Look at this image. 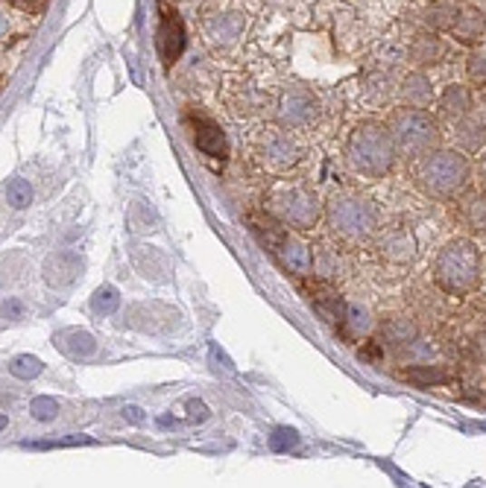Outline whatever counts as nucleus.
Instances as JSON below:
<instances>
[{
  "label": "nucleus",
  "mask_w": 486,
  "mask_h": 488,
  "mask_svg": "<svg viewBox=\"0 0 486 488\" xmlns=\"http://www.w3.org/2000/svg\"><path fill=\"white\" fill-rule=\"evenodd\" d=\"M478 176H481V182H483V187H486V152H483L481 161H478Z\"/></svg>",
  "instance_id": "40"
},
{
  "label": "nucleus",
  "mask_w": 486,
  "mask_h": 488,
  "mask_svg": "<svg viewBox=\"0 0 486 488\" xmlns=\"http://www.w3.org/2000/svg\"><path fill=\"white\" fill-rule=\"evenodd\" d=\"M454 132L466 149H481L486 144V94L478 97V102L463 120L454 123Z\"/></svg>",
  "instance_id": "16"
},
{
  "label": "nucleus",
  "mask_w": 486,
  "mask_h": 488,
  "mask_svg": "<svg viewBox=\"0 0 486 488\" xmlns=\"http://www.w3.org/2000/svg\"><path fill=\"white\" fill-rule=\"evenodd\" d=\"M454 35V42L457 44H478L483 33H486V12L478 9V6H463L457 12V21H454V27L449 30Z\"/></svg>",
  "instance_id": "18"
},
{
  "label": "nucleus",
  "mask_w": 486,
  "mask_h": 488,
  "mask_svg": "<svg viewBox=\"0 0 486 488\" xmlns=\"http://www.w3.org/2000/svg\"><path fill=\"white\" fill-rule=\"evenodd\" d=\"M402 380L416 383V387H437V383L449 380V375H445L440 366H413V368L402 371Z\"/></svg>",
  "instance_id": "29"
},
{
  "label": "nucleus",
  "mask_w": 486,
  "mask_h": 488,
  "mask_svg": "<svg viewBox=\"0 0 486 488\" xmlns=\"http://www.w3.org/2000/svg\"><path fill=\"white\" fill-rule=\"evenodd\" d=\"M30 416H33L35 421H53V418L59 416V404L53 401V397H33Z\"/></svg>",
  "instance_id": "34"
},
{
  "label": "nucleus",
  "mask_w": 486,
  "mask_h": 488,
  "mask_svg": "<svg viewBox=\"0 0 486 488\" xmlns=\"http://www.w3.org/2000/svg\"><path fill=\"white\" fill-rule=\"evenodd\" d=\"M33 185L27 182V178H12L9 187H6V202H9V208H15V211H24V208H30L33 205Z\"/></svg>",
  "instance_id": "31"
},
{
  "label": "nucleus",
  "mask_w": 486,
  "mask_h": 488,
  "mask_svg": "<svg viewBox=\"0 0 486 488\" xmlns=\"http://www.w3.org/2000/svg\"><path fill=\"white\" fill-rule=\"evenodd\" d=\"M471 106H475V94H471L466 85H449L437 100L440 118L445 123H452V126L463 120L466 114L471 111Z\"/></svg>",
  "instance_id": "17"
},
{
  "label": "nucleus",
  "mask_w": 486,
  "mask_h": 488,
  "mask_svg": "<svg viewBox=\"0 0 486 488\" xmlns=\"http://www.w3.org/2000/svg\"><path fill=\"white\" fill-rule=\"evenodd\" d=\"M457 0H431L422 12V21H425V27H431L433 33H449L457 21Z\"/></svg>",
  "instance_id": "25"
},
{
  "label": "nucleus",
  "mask_w": 486,
  "mask_h": 488,
  "mask_svg": "<svg viewBox=\"0 0 486 488\" xmlns=\"http://www.w3.org/2000/svg\"><path fill=\"white\" fill-rule=\"evenodd\" d=\"M185 24L182 18H179L176 9H164L161 12V21H159V33H156V47H159V56L164 65H173V62H179V56H182L185 50Z\"/></svg>",
  "instance_id": "13"
},
{
  "label": "nucleus",
  "mask_w": 486,
  "mask_h": 488,
  "mask_svg": "<svg viewBox=\"0 0 486 488\" xmlns=\"http://www.w3.org/2000/svg\"><path fill=\"white\" fill-rule=\"evenodd\" d=\"M176 319H179V313L161 301H141L126 311V325L135 330H144V333L170 330L176 325Z\"/></svg>",
  "instance_id": "11"
},
{
  "label": "nucleus",
  "mask_w": 486,
  "mask_h": 488,
  "mask_svg": "<svg viewBox=\"0 0 486 488\" xmlns=\"http://www.w3.org/2000/svg\"><path fill=\"white\" fill-rule=\"evenodd\" d=\"M378 258L390 266H411L419 258V243L413 237V231L407 228H390L384 231L375 243Z\"/></svg>",
  "instance_id": "10"
},
{
  "label": "nucleus",
  "mask_w": 486,
  "mask_h": 488,
  "mask_svg": "<svg viewBox=\"0 0 486 488\" xmlns=\"http://www.w3.org/2000/svg\"><path fill=\"white\" fill-rule=\"evenodd\" d=\"M369 311L361 304H346V313H343V325H340V333L349 340H357V337H366L369 330Z\"/></svg>",
  "instance_id": "27"
},
{
  "label": "nucleus",
  "mask_w": 486,
  "mask_h": 488,
  "mask_svg": "<svg viewBox=\"0 0 486 488\" xmlns=\"http://www.w3.org/2000/svg\"><path fill=\"white\" fill-rule=\"evenodd\" d=\"M258 161L273 173H287L302 161V147L299 140L290 135L285 126H273L258 135Z\"/></svg>",
  "instance_id": "7"
},
{
  "label": "nucleus",
  "mask_w": 486,
  "mask_h": 488,
  "mask_svg": "<svg viewBox=\"0 0 486 488\" xmlns=\"http://www.w3.org/2000/svg\"><path fill=\"white\" fill-rule=\"evenodd\" d=\"M381 345H393V349H407L419 340V328L413 319L407 316H390L387 322H381L378 328Z\"/></svg>",
  "instance_id": "19"
},
{
  "label": "nucleus",
  "mask_w": 486,
  "mask_h": 488,
  "mask_svg": "<svg viewBox=\"0 0 486 488\" xmlns=\"http://www.w3.org/2000/svg\"><path fill=\"white\" fill-rule=\"evenodd\" d=\"M6 4L12 9H21V12H30V15H35V12H42L47 0H6Z\"/></svg>",
  "instance_id": "36"
},
{
  "label": "nucleus",
  "mask_w": 486,
  "mask_h": 488,
  "mask_svg": "<svg viewBox=\"0 0 486 488\" xmlns=\"http://www.w3.org/2000/svg\"><path fill=\"white\" fill-rule=\"evenodd\" d=\"M243 27H247V18L240 12H214V15L202 18V35L209 38V44L220 50L235 47L243 35Z\"/></svg>",
  "instance_id": "12"
},
{
  "label": "nucleus",
  "mask_w": 486,
  "mask_h": 488,
  "mask_svg": "<svg viewBox=\"0 0 486 488\" xmlns=\"http://www.w3.org/2000/svg\"><path fill=\"white\" fill-rule=\"evenodd\" d=\"M6 424H9V418H6L4 413H0V430H6Z\"/></svg>",
  "instance_id": "42"
},
{
  "label": "nucleus",
  "mask_w": 486,
  "mask_h": 488,
  "mask_svg": "<svg viewBox=\"0 0 486 488\" xmlns=\"http://www.w3.org/2000/svg\"><path fill=\"white\" fill-rule=\"evenodd\" d=\"M126 220H130V228L135 231V234H144V231H156L159 228V216L144 199H132Z\"/></svg>",
  "instance_id": "28"
},
{
  "label": "nucleus",
  "mask_w": 486,
  "mask_h": 488,
  "mask_svg": "<svg viewBox=\"0 0 486 488\" xmlns=\"http://www.w3.org/2000/svg\"><path fill=\"white\" fill-rule=\"evenodd\" d=\"M53 345L68 357H92V354H97V340L88 330H80V328L59 330L53 337Z\"/></svg>",
  "instance_id": "23"
},
{
  "label": "nucleus",
  "mask_w": 486,
  "mask_h": 488,
  "mask_svg": "<svg viewBox=\"0 0 486 488\" xmlns=\"http://www.w3.org/2000/svg\"><path fill=\"white\" fill-rule=\"evenodd\" d=\"M478 354H481V359L486 363V328L481 330V337H478Z\"/></svg>",
  "instance_id": "39"
},
{
  "label": "nucleus",
  "mask_w": 486,
  "mask_h": 488,
  "mask_svg": "<svg viewBox=\"0 0 486 488\" xmlns=\"http://www.w3.org/2000/svg\"><path fill=\"white\" fill-rule=\"evenodd\" d=\"M173 4H176V0H173Z\"/></svg>",
  "instance_id": "43"
},
{
  "label": "nucleus",
  "mask_w": 486,
  "mask_h": 488,
  "mask_svg": "<svg viewBox=\"0 0 486 488\" xmlns=\"http://www.w3.org/2000/svg\"><path fill=\"white\" fill-rule=\"evenodd\" d=\"M311 301H314L316 311L323 313L335 328L343 325V313H346V301L340 299V292H337L335 287H331V284H316V287L311 290Z\"/></svg>",
  "instance_id": "22"
},
{
  "label": "nucleus",
  "mask_w": 486,
  "mask_h": 488,
  "mask_svg": "<svg viewBox=\"0 0 486 488\" xmlns=\"http://www.w3.org/2000/svg\"><path fill=\"white\" fill-rule=\"evenodd\" d=\"M395 158L399 152H395L387 123L364 120L352 129L346 140V161L357 176L384 178L395 167Z\"/></svg>",
  "instance_id": "2"
},
{
  "label": "nucleus",
  "mask_w": 486,
  "mask_h": 488,
  "mask_svg": "<svg viewBox=\"0 0 486 488\" xmlns=\"http://www.w3.org/2000/svg\"><path fill=\"white\" fill-rule=\"evenodd\" d=\"M319 100L308 88H287L281 91L278 102H276V120L285 129H308L319 120Z\"/></svg>",
  "instance_id": "9"
},
{
  "label": "nucleus",
  "mask_w": 486,
  "mask_h": 488,
  "mask_svg": "<svg viewBox=\"0 0 486 488\" xmlns=\"http://www.w3.org/2000/svg\"><path fill=\"white\" fill-rule=\"evenodd\" d=\"M270 249L278 258V263L287 269L290 275H311L314 273V252L302 237H296L293 231H287L278 220H270Z\"/></svg>",
  "instance_id": "8"
},
{
  "label": "nucleus",
  "mask_w": 486,
  "mask_h": 488,
  "mask_svg": "<svg viewBox=\"0 0 486 488\" xmlns=\"http://www.w3.org/2000/svg\"><path fill=\"white\" fill-rule=\"evenodd\" d=\"M211 413H209V407L202 404V401H188V418L190 421H206Z\"/></svg>",
  "instance_id": "37"
},
{
  "label": "nucleus",
  "mask_w": 486,
  "mask_h": 488,
  "mask_svg": "<svg viewBox=\"0 0 486 488\" xmlns=\"http://www.w3.org/2000/svg\"><path fill=\"white\" fill-rule=\"evenodd\" d=\"M460 220L471 231L486 234V194H466L460 202Z\"/></svg>",
  "instance_id": "26"
},
{
  "label": "nucleus",
  "mask_w": 486,
  "mask_h": 488,
  "mask_svg": "<svg viewBox=\"0 0 486 488\" xmlns=\"http://www.w3.org/2000/svg\"><path fill=\"white\" fill-rule=\"evenodd\" d=\"M9 30H12V27H9V18L4 15V12H0V38L9 35Z\"/></svg>",
  "instance_id": "41"
},
{
  "label": "nucleus",
  "mask_w": 486,
  "mask_h": 488,
  "mask_svg": "<svg viewBox=\"0 0 486 488\" xmlns=\"http://www.w3.org/2000/svg\"><path fill=\"white\" fill-rule=\"evenodd\" d=\"M194 144L199 152H206L211 158L226 156V135L214 120H197L194 126Z\"/></svg>",
  "instance_id": "24"
},
{
  "label": "nucleus",
  "mask_w": 486,
  "mask_h": 488,
  "mask_svg": "<svg viewBox=\"0 0 486 488\" xmlns=\"http://www.w3.org/2000/svg\"><path fill=\"white\" fill-rule=\"evenodd\" d=\"M267 208H270V216L278 220L285 228H293V231H308L319 223V216H323V202H319L316 190L305 187V185H281L270 194V202H267Z\"/></svg>",
  "instance_id": "6"
},
{
  "label": "nucleus",
  "mask_w": 486,
  "mask_h": 488,
  "mask_svg": "<svg viewBox=\"0 0 486 488\" xmlns=\"http://www.w3.org/2000/svg\"><path fill=\"white\" fill-rule=\"evenodd\" d=\"M299 445V433L296 430H287V427H278L270 435V447L273 451H287V447H296Z\"/></svg>",
  "instance_id": "35"
},
{
  "label": "nucleus",
  "mask_w": 486,
  "mask_h": 488,
  "mask_svg": "<svg viewBox=\"0 0 486 488\" xmlns=\"http://www.w3.org/2000/svg\"><path fill=\"white\" fill-rule=\"evenodd\" d=\"M483 258L466 237H454L433 258V284L449 295H469L481 287Z\"/></svg>",
  "instance_id": "3"
},
{
  "label": "nucleus",
  "mask_w": 486,
  "mask_h": 488,
  "mask_svg": "<svg viewBox=\"0 0 486 488\" xmlns=\"http://www.w3.org/2000/svg\"><path fill=\"white\" fill-rule=\"evenodd\" d=\"M323 214H326L331 234H337L346 243L369 240L378 231L375 202L364 194H355V190H337V194H331Z\"/></svg>",
  "instance_id": "5"
},
{
  "label": "nucleus",
  "mask_w": 486,
  "mask_h": 488,
  "mask_svg": "<svg viewBox=\"0 0 486 488\" xmlns=\"http://www.w3.org/2000/svg\"><path fill=\"white\" fill-rule=\"evenodd\" d=\"M121 413H123L126 421H132V424H144V421H147V418H144V409H141V407H132V404H130V407H123Z\"/></svg>",
  "instance_id": "38"
},
{
  "label": "nucleus",
  "mask_w": 486,
  "mask_h": 488,
  "mask_svg": "<svg viewBox=\"0 0 486 488\" xmlns=\"http://www.w3.org/2000/svg\"><path fill=\"white\" fill-rule=\"evenodd\" d=\"M471 178V164L466 158V152L460 149H431L428 156H422L416 161L413 182L425 196L431 199H457L463 196V190L469 187Z\"/></svg>",
  "instance_id": "1"
},
{
  "label": "nucleus",
  "mask_w": 486,
  "mask_h": 488,
  "mask_svg": "<svg viewBox=\"0 0 486 488\" xmlns=\"http://www.w3.org/2000/svg\"><path fill=\"white\" fill-rule=\"evenodd\" d=\"M83 273V258L76 252H53L47 254V261L42 266V275L44 281L53 290H62V287H71L76 278Z\"/></svg>",
  "instance_id": "14"
},
{
  "label": "nucleus",
  "mask_w": 486,
  "mask_h": 488,
  "mask_svg": "<svg viewBox=\"0 0 486 488\" xmlns=\"http://www.w3.org/2000/svg\"><path fill=\"white\" fill-rule=\"evenodd\" d=\"M118 307H121V292L118 290H114L112 284L97 287V292L92 295V311L97 316H112Z\"/></svg>",
  "instance_id": "30"
},
{
  "label": "nucleus",
  "mask_w": 486,
  "mask_h": 488,
  "mask_svg": "<svg viewBox=\"0 0 486 488\" xmlns=\"http://www.w3.org/2000/svg\"><path fill=\"white\" fill-rule=\"evenodd\" d=\"M132 263L141 273V278L152 281V284H168L170 281V261H168V254L156 246H135Z\"/></svg>",
  "instance_id": "15"
},
{
  "label": "nucleus",
  "mask_w": 486,
  "mask_h": 488,
  "mask_svg": "<svg viewBox=\"0 0 486 488\" xmlns=\"http://www.w3.org/2000/svg\"><path fill=\"white\" fill-rule=\"evenodd\" d=\"M466 73H469V82L478 85V88H486V53H471L469 62H466Z\"/></svg>",
  "instance_id": "33"
},
{
  "label": "nucleus",
  "mask_w": 486,
  "mask_h": 488,
  "mask_svg": "<svg viewBox=\"0 0 486 488\" xmlns=\"http://www.w3.org/2000/svg\"><path fill=\"white\" fill-rule=\"evenodd\" d=\"M387 129L395 144V152L404 161H419L431 149H437L442 140L440 120L428 109H416V106L395 109L387 118Z\"/></svg>",
  "instance_id": "4"
},
{
  "label": "nucleus",
  "mask_w": 486,
  "mask_h": 488,
  "mask_svg": "<svg viewBox=\"0 0 486 488\" xmlns=\"http://www.w3.org/2000/svg\"><path fill=\"white\" fill-rule=\"evenodd\" d=\"M407 56H411V62L419 71L433 68L445 56V44L433 33H419V35H413L411 47H407Z\"/></svg>",
  "instance_id": "21"
},
{
  "label": "nucleus",
  "mask_w": 486,
  "mask_h": 488,
  "mask_svg": "<svg viewBox=\"0 0 486 488\" xmlns=\"http://www.w3.org/2000/svg\"><path fill=\"white\" fill-rule=\"evenodd\" d=\"M42 368H44V363L38 357H33V354H21V357H15L9 363V371L18 380H33V378L42 375Z\"/></svg>",
  "instance_id": "32"
},
{
  "label": "nucleus",
  "mask_w": 486,
  "mask_h": 488,
  "mask_svg": "<svg viewBox=\"0 0 486 488\" xmlns=\"http://www.w3.org/2000/svg\"><path fill=\"white\" fill-rule=\"evenodd\" d=\"M399 100L402 106H416V109H428L433 102V85L422 71L407 73L402 85H399Z\"/></svg>",
  "instance_id": "20"
}]
</instances>
